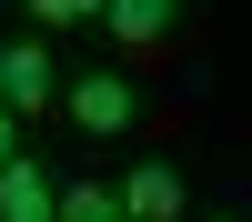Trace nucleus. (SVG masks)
<instances>
[{
    "label": "nucleus",
    "mask_w": 252,
    "mask_h": 222,
    "mask_svg": "<svg viewBox=\"0 0 252 222\" xmlns=\"http://www.w3.org/2000/svg\"><path fill=\"white\" fill-rule=\"evenodd\" d=\"M0 101H10L20 121L61 101V61H51V40H40V31H10V40H0Z\"/></svg>",
    "instance_id": "f03ea898"
},
{
    "label": "nucleus",
    "mask_w": 252,
    "mask_h": 222,
    "mask_svg": "<svg viewBox=\"0 0 252 222\" xmlns=\"http://www.w3.org/2000/svg\"><path fill=\"white\" fill-rule=\"evenodd\" d=\"M61 111H71L81 141H121V131H141V81L131 71H71L61 81Z\"/></svg>",
    "instance_id": "f257e3e1"
},
{
    "label": "nucleus",
    "mask_w": 252,
    "mask_h": 222,
    "mask_svg": "<svg viewBox=\"0 0 252 222\" xmlns=\"http://www.w3.org/2000/svg\"><path fill=\"white\" fill-rule=\"evenodd\" d=\"M182 212H192V172L161 161V152H141L121 172V222H182Z\"/></svg>",
    "instance_id": "7ed1b4c3"
},
{
    "label": "nucleus",
    "mask_w": 252,
    "mask_h": 222,
    "mask_svg": "<svg viewBox=\"0 0 252 222\" xmlns=\"http://www.w3.org/2000/svg\"><path fill=\"white\" fill-rule=\"evenodd\" d=\"M61 222H121V182H61Z\"/></svg>",
    "instance_id": "423d86ee"
},
{
    "label": "nucleus",
    "mask_w": 252,
    "mask_h": 222,
    "mask_svg": "<svg viewBox=\"0 0 252 222\" xmlns=\"http://www.w3.org/2000/svg\"><path fill=\"white\" fill-rule=\"evenodd\" d=\"M0 222H61V182L40 172L31 152H20V161H0Z\"/></svg>",
    "instance_id": "39448f33"
},
{
    "label": "nucleus",
    "mask_w": 252,
    "mask_h": 222,
    "mask_svg": "<svg viewBox=\"0 0 252 222\" xmlns=\"http://www.w3.org/2000/svg\"><path fill=\"white\" fill-rule=\"evenodd\" d=\"M212 222H242V212H212Z\"/></svg>",
    "instance_id": "1a4fd4ad"
},
{
    "label": "nucleus",
    "mask_w": 252,
    "mask_h": 222,
    "mask_svg": "<svg viewBox=\"0 0 252 222\" xmlns=\"http://www.w3.org/2000/svg\"><path fill=\"white\" fill-rule=\"evenodd\" d=\"M182 10H192V0H101V31H111L121 51H161V40L182 31Z\"/></svg>",
    "instance_id": "20e7f679"
},
{
    "label": "nucleus",
    "mask_w": 252,
    "mask_h": 222,
    "mask_svg": "<svg viewBox=\"0 0 252 222\" xmlns=\"http://www.w3.org/2000/svg\"><path fill=\"white\" fill-rule=\"evenodd\" d=\"M20 10H31V31H91L101 0H20Z\"/></svg>",
    "instance_id": "0eeeda50"
},
{
    "label": "nucleus",
    "mask_w": 252,
    "mask_h": 222,
    "mask_svg": "<svg viewBox=\"0 0 252 222\" xmlns=\"http://www.w3.org/2000/svg\"><path fill=\"white\" fill-rule=\"evenodd\" d=\"M0 161H20V111L0 101Z\"/></svg>",
    "instance_id": "6e6552de"
}]
</instances>
